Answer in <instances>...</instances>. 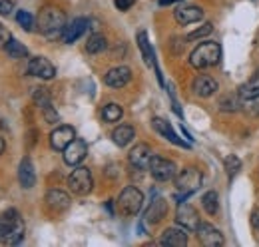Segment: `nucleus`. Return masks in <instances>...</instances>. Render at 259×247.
Returning a JSON list of instances; mask_svg holds the SVG:
<instances>
[{
  "mask_svg": "<svg viewBox=\"0 0 259 247\" xmlns=\"http://www.w3.org/2000/svg\"><path fill=\"white\" fill-rule=\"evenodd\" d=\"M24 219L16 210H6L0 214V243L16 245L24 239Z\"/></svg>",
  "mask_w": 259,
  "mask_h": 247,
  "instance_id": "1",
  "label": "nucleus"
},
{
  "mask_svg": "<svg viewBox=\"0 0 259 247\" xmlns=\"http://www.w3.org/2000/svg\"><path fill=\"white\" fill-rule=\"evenodd\" d=\"M66 26V16L60 8L46 6L38 14V30L46 38H58L62 36V30Z\"/></svg>",
  "mask_w": 259,
  "mask_h": 247,
  "instance_id": "2",
  "label": "nucleus"
},
{
  "mask_svg": "<svg viewBox=\"0 0 259 247\" xmlns=\"http://www.w3.org/2000/svg\"><path fill=\"white\" fill-rule=\"evenodd\" d=\"M220 60H222V48L218 42H201L190 56V64L197 70L211 68L220 64Z\"/></svg>",
  "mask_w": 259,
  "mask_h": 247,
  "instance_id": "3",
  "label": "nucleus"
},
{
  "mask_svg": "<svg viewBox=\"0 0 259 247\" xmlns=\"http://www.w3.org/2000/svg\"><path fill=\"white\" fill-rule=\"evenodd\" d=\"M116 203H118L120 214H124V216H138L142 205H144V193L138 187L128 185V187L122 189V193H120Z\"/></svg>",
  "mask_w": 259,
  "mask_h": 247,
  "instance_id": "4",
  "label": "nucleus"
},
{
  "mask_svg": "<svg viewBox=\"0 0 259 247\" xmlns=\"http://www.w3.org/2000/svg\"><path fill=\"white\" fill-rule=\"evenodd\" d=\"M201 182H203V176H201V172L197 168H184L176 176V187L184 195H190V193H194L195 189H199Z\"/></svg>",
  "mask_w": 259,
  "mask_h": 247,
  "instance_id": "5",
  "label": "nucleus"
},
{
  "mask_svg": "<svg viewBox=\"0 0 259 247\" xmlns=\"http://www.w3.org/2000/svg\"><path fill=\"white\" fill-rule=\"evenodd\" d=\"M68 185L70 189L76 193V195H86L92 191V185H94V178H92V172L88 168H76L70 178H68Z\"/></svg>",
  "mask_w": 259,
  "mask_h": 247,
  "instance_id": "6",
  "label": "nucleus"
},
{
  "mask_svg": "<svg viewBox=\"0 0 259 247\" xmlns=\"http://www.w3.org/2000/svg\"><path fill=\"white\" fill-rule=\"evenodd\" d=\"M148 170L154 176V180H158V182H169V180L176 178V163L171 159L160 157V155H154L152 157Z\"/></svg>",
  "mask_w": 259,
  "mask_h": 247,
  "instance_id": "7",
  "label": "nucleus"
},
{
  "mask_svg": "<svg viewBox=\"0 0 259 247\" xmlns=\"http://www.w3.org/2000/svg\"><path fill=\"white\" fill-rule=\"evenodd\" d=\"M176 221L186 231H197V227H199V216H197L194 205H190V203H180L178 205V210H176Z\"/></svg>",
  "mask_w": 259,
  "mask_h": 247,
  "instance_id": "8",
  "label": "nucleus"
},
{
  "mask_svg": "<svg viewBox=\"0 0 259 247\" xmlns=\"http://www.w3.org/2000/svg\"><path fill=\"white\" fill-rule=\"evenodd\" d=\"M28 74L36 76V78H42V80H52L56 76V68L48 58L36 56V58L28 62Z\"/></svg>",
  "mask_w": 259,
  "mask_h": 247,
  "instance_id": "9",
  "label": "nucleus"
},
{
  "mask_svg": "<svg viewBox=\"0 0 259 247\" xmlns=\"http://www.w3.org/2000/svg\"><path fill=\"white\" fill-rule=\"evenodd\" d=\"M197 239L201 241V245L205 247H220L226 243L222 231L215 229L211 223H199V227H197Z\"/></svg>",
  "mask_w": 259,
  "mask_h": 247,
  "instance_id": "10",
  "label": "nucleus"
},
{
  "mask_svg": "<svg viewBox=\"0 0 259 247\" xmlns=\"http://www.w3.org/2000/svg\"><path fill=\"white\" fill-rule=\"evenodd\" d=\"M88 154V146H86V142L84 140H80V138H74L68 146H66L64 150V161L68 166H78L84 157Z\"/></svg>",
  "mask_w": 259,
  "mask_h": 247,
  "instance_id": "11",
  "label": "nucleus"
},
{
  "mask_svg": "<svg viewBox=\"0 0 259 247\" xmlns=\"http://www.w3.org/2000/svg\"><path fill=\"white\" fill-rule=\"evenodd\" d=\"M76 138V130L72 126H58L52 134H50V146L58 152H64L66 146Z\"/></svg>",
  "mask_w": 259,
  "mask_h": 247,
  "instance_id": "12",
  "label": "nucleus"
},
{
  "mask_svg": "<svg viewBox=\"0 0 259 247\" xmlns=\"http://www.w3.org/2000/svg\"><path fill=\"white\" fill-rule=\"evenodd\" d=\"M130 80H132V70H130L128 66L112 68V70H108L106 76H104V82H106V86H110V88H124Z\"/></svg>",
  "mask_w": 259,
  "mask_h": 247,
  "instance_id": "13",
  "label": "nucleus"
},
{
  "mask_svg": "<svg viewBox=\"0 0 259 247\" xmlns=\"http://www.w3.org/2000/svg\"><path fill=\"white\" fill-rule=\"evenodd\" d=\"M152 157H154V152H152V148L148 144H138L130 152V163L134 168H138V170H146L150 166Z\"/></svg>",
  "mask_w": 259,
  "mask_h": 247,
  "instance_id": "14",
  "label": "nucleus"
},
{
  "mask_svg": "<svg viewBox=\"0 0 259 247\" xmlns=\"http://www.w3.org/2000/svg\"><path fill=\"white\" fill-rule=\"evenodd\" d=\"M192 90H194V94L199 96V98H209V96H213V94L218 92L220 88H218V82H215L211 76L199 74L194 82H192Z\"/></svg>",
  "mask_w": 259,
  "mask_h": 247,
  "instance_id": "15",
  "label": "nucleus"
},
{
  "mask_svg": "<svg viewBox=\"0 0 259 247\" xmlns=\"http://www.w3.org/2000/svg\"><path fill=\"white\" fill-rule=\"evenodd\" d=\"M46 205L54 212V214H62L70 208V195L62 189H50L46 193Z\"/></svg>",
  "mask_w": 259,
  "mask_h": 247,
  "instance_id": "16",
  "label": "nucleus"
},
{
  "mask_svg": "<svg viewBox=\"0 0 259 247\" xmlns=\"http://www.w3.org/2000/svg\"><path fill=\"white\" fill-rule=\"evenodd\" d=\"M88 28V18H74L70 24H66L64 30H62V42L66 44H72V42H76L84 32Z\"/></svg>",
  "mask_w": 259,
  "mask_h": 247,
  "instance_id": "17",
  "label": "nucleus"
},
{
  "mask_svg": "<svg viewBox=\"0 0 259 247\" xmlns=\"http://www.w3.org/2000/svg\"><path fill=\"white\" fill-rule=\"evenodd\" d=\"M176 22L186 26V24H194V22H199L203 18V10L199 6H182L176 10Z\"/></svg>",
  "mask_w": 259,
  "mask_h": 247,
  "instance_id": "18",
  "label": "nucleus"
},
{
  "mask_svg": "<svg viewBox=\"0 0 259 247\" xmlns=\"http://www.w3.org/2000/svg\"><path fill=\"white\" fill-rule=\"evenodd\" d=\"M165 214H167V201H165L163 197H156V199L150 203L144 221L150 223V225H156V223H160L163 217H165Z\"/></svg>",
  "mask_w": 259,
  "mask_h": 247,
  "instance_id": "19",
  "label": "nucleus"
},
{
  "mask_svg": "<svg viewBox=\"0 0 259 247\" xmlns=\"http://www.w3.org/2000/svg\"><path fill=\"white\" fill-rule=\"evenodd\" d=\"M160 245H169V247H184L188 245V233L186 229H178V227H169L162 233Z\"/></svg>",
  "mask_w": 259,
  "mask_h": 247,
  "instance_id": "20",
  "label": "nucleus"
},
{
  "mask_svg": "<svg viewBox=\"0 0 259 247\" xmlns=\"http://www.w3.org/2000/svg\"><path fill=\"white\" fill-rule=\"evenodd\" d=\"M18 182L24 189H30L36 184V172H34V163L30 157H24L18 166Z\"/></svg>",
  "mask_w": 259,
  "mask_h": 247,
  "instance_id": "21",
  "label": "nucleus"
},
{
  "mask_svg": "<svg viewBox=\"0 0 259 247\" xmlns=\"http://www.w3.org/2000/svg\"><path fill=\"white\" fill-rule=\"evenodd\" d=\"M152 124H154L156 132H158V134H162L165 140H169V142H171V144H176V146H184V148H188V144H186V142H182V140L176 136V132H174V128L169 126V122H165L163 118H154Z\"/></svg>",
  "mask_w": 259,
  "mask_h": 247,
  "instance_id": "22",
  "label": "nucleus"
},
{
  "mask_svg": "<svg viewBox=\"0 0 259 247\" xmlns=\"http://www.w3.org/2000/svg\"><path fill=\"white\" fill-rule=\"evenodd\" d=\"M134 128L132 126H126V124H122V126H118L114 132H112V140H114V144L116 146H120V148H124V146H128L130 142L134 140Z\"/></svg>",
  "mask_w": 259,
  "mask_h": 247,
  "instance_id": "23",
  "label": "nucleus"
},
{
  "mask_svg": "<svg viewBox=\"0 0 259 247\" xmlns=\"http://www.w3.org/2000/svg\"><path fill=\"white\" fill-rule=\"evenodd\" d=\"M239 96L243 98V100H249V98H257L259 96V70L245 82V84H241L239 86Z\"/></svg>",
  "mask_w": 259,
  "mask_h": 247,
  "instance_id": "24",
  "label": "nucleus"
},
{
  "mask_svg": "<svg viewBox=\"0 0 259 247\" xmlns=\"http://www.w3.org/2000/svg\"><path fill=\"white\" fill-rule=\"evenodd\" d=\"M122 116H124V110H122V106L116 104V102H110V104H106V106L102 108V118H104V122H108V124L120 122Z\"/></svg>",
  "mask_w": 259,
  "mask_h": 247,
  "instance_id": "25",
  "label": "nucleus"
},
{
  "mask_svg": "<svg viewBox=\"0 0 259 247\" xmlns=\"http://www.w3.org/2000/svg\"><path fill=\"white\" fill-rule=\"evenodd\" d=\"M4 50H6V54H8L10 58H14V60H20V58H26V56H28L26 46H22L16 38H8L6 44H4Z\"/></svg>",
  "mask_w": 259,
  "mask_h": 247,
  "instance_id": "26",
  "label": "nucleus"
},
{
  "mask_svg": "<svg viewBox=\"0 0 259 247\" xmlns=\"http://www.w3.org/2000/svg\"><path fill=\"white\" fill-rule=\"evenodd\" d=\"M138 46L142 50V56L148 66H156V58H154V50L150 46V40H148V34L146 32H138Z\"/></svg>",
  "mask_w": 259,
  "mask_h": 247,
  "instance_id": "27",
  "label": "nucleus"
},
{
  "mask_svg": "<svg viewBox=\"0 0 259 247\" xmlns=\"http://www.w3.org/2000/svg\"><path fill=\"white\" fill-rule=\"evenodd\" d=\"M106 48H108V40H106L104 34H92L88 38V42H86V52L88 54H100Z\"/></svg>",
  "mask_w": 259,
  "mask_h": 247,
  "instance_id": "28",
  "label": "nucleus"
},
{
  "mask_svg": "<svg viewBox=\"0 0 259 247\" xmlns=\"http://www.w3.org/2000/svg\"><path fill=\"white\" fill-rule=\"evenodd\" d=\"M201 205H203V210L209 214V216H215L218 214V210H220V195H218V191H205L203 193V197H201Z\"/></svg>",
  "mask_w": 259,
  "mask_h": 247,
  "instance_id": "29",
  "label": "nucleus"
},
{
  "mask_svg": "<svg viewBox=\"0 0 259 247\" xmlns=\"http://www.w3.org/2000/svg\"><path fill=\"white\" fill-rule=\"evenodd\" d=\"M239 92L237 94H227L224 96L222 100H220V110L222 112H237V110H241V102H239Z\"/></svg>",
  "mask_w": 259,
  "mask_h": 247,
  "instance_id": "30",
  "label": "nucleus"
},
{
  "mask_svg": "<svg viewBox=\"0 0 259 247\" xmlns=\"http://www.w3.org/2000/svg\"><path fill=\"white\" fill-rule=\"evenodd\" d=\"M32 100H34V104H36L38 108H46V106H50V104H52L50 92H48L46 88H34Z\"/></svg>",
  "mask_w": 259,
  "mask_h": 247,
  "instance_id": "31",
  "label": "nucleus"
},
{
  "mask_svg": "<svg viewBox=\"0 0 259 247\" xmlns=\"http://www.w3.org/2000/svg\"><path fill=\"white\" fill-rule=\"evenodd\" d=\"M224 163H226L227 178H229V180H233V178L237 176V172L241 170V159H239L237 155H227Z\"/></svg>",
  "mask_w": 259,
  "mask_h": 247,
  "instance_id": "32",
  "label": "nucleus"
},
{
  "mask_svg": "<svg viewBox=\"0 0 259 247\" xmlns=\"http://www.w3.org/2000/svg\"><path fill=\"white\" fill-rule=\"evenodd\" d=\"M16 20H18V24L24 28V30H32L34 26V18L30 12H26V10H18V14H16Z\"/></svg>",
  "mask_w": 259,
  "mask_h": 247,
  "instance_id": "33",
  "label": "nucleus"
},
{
  "mask_svg": "<svg viewBox=\"0 0 259 247\" xmlns=\"http://www.w3.org/2000/svg\"><path fill=\"white\" fill-rule=\"evenodd\" d=\"M243 112H245L247 116H251V118H257L259 116V96L257 98H249V100H245V104H243Z\"/></svg>",
  "mask_w": 259,
  "mask_h": 247,
  "instance_id": "34",
  "label": "nucleus"
},
{
  "mask_svg": "<svg viewBox=\"0 0 259 247\" xmlns=\"http://www.w3.org/2000/svg\"><path fill=\"white\" fill-rule=\"evenodd\" d=\"M213 32V26L209 24V22H205L201 28H197L194 30L192 34H188V40H199V38H203V36H207V34H211Z\"/></svg>",
  "mask_w": 259,
  "mask_h": 247,
  "instance_id": "35",
  "label": "nucleus"
},
{
  "mask_svg": "<svg viewBox=\"0 0 259 247\" xmlns=\"http://www.w3.org/2000/svg\"><path fill=\"white\" fill-rule=\"evenodd\" d=\"M42 112H44V120L48 124H56L60 120V116H58V112L54 110V106L50 104V106H46V108H42Z\"/></svg>",
  "mask_w": 259,
  "mask_h": 247,
  "instance_id": "36",
  "label": "nucleus"
},
{
  "mask_svg": "<svg viewBox=\"0 0 259 247\" xmlns=\"http://www.w3.org/2000/svg\"><path fill=\"white\" fill-rule=\"evenodd\" d=\"M12 10H14V0H0V14L2 16L12 14Z\"/></svg>",
  "mask_w": 259,
  "mask_h": 247,
  "instance_id": "37",
  "label": "nucleus"
},
{
  "mask_svg": "<svg viewBox=\"0 0 259 247\" xmlns=\"http://www.w3.org/2000/svg\"><path fill=\"white\" fill-rule=\"evenodd\" d=\"M134 4H136V0H114V6H116L118 10H122V12L130 10Z\"/></svg>",
  "mask_w": 259,
  "mask_h": 247,
  "instance_id": "38",
  "label": "nucleus"
},
{
  "mask_svg": "<svg viewBox=\"0 0 259 247\" xmlns=\"http://www.w3.org/2000/svg\"><path fill=\"white\" fill-rule=\"evenodd\" d=\"M6 40H8V32L4 30V26L0 24V46L4 48V44H6Z\"/></svg>",
  "mask_w": 259,
  "mask_h": 247,
  "instance_id": "39",
  "label": "nucleus"
},
{
  "mask_svg": "<svg viewBox=\"0 0 259 247\" xmlns=\"http://www.w3.org/2000/svg\"><path fill=\"white\" fill-rule=\"evenodd\" d=\"M251 223H253V227L259 231V210H255L253 212V217H251Z\"/></svg>",
  "mask_w": 259,
  "mask_h": 247,
  "instance_id": "40",
  "label": "nucleus"
},
{
  "mask_svg": "<svg viewBox=\"0 0 259 247\" xmlns=\"http://www.w3.org/2000/svg\"><path fill=\"white\" fill-rule=\"evenodd\" d=\"M174 2H180V0H158L160 6H167V4H174Z\"/></svg>",
  "mask_w": 259,
  "mask_h": 247,
  "instance_id": "41",
  "label": "nucleus"
},
{
  "mask_svg": "<svg viewBox=\"0 0 259 247\" xmlns=\"http://www.w3.org/2000/svg\"><path fill=\"white\" fill-rule=\"evenodd\" d=\"M4 148H6V144H4V140L0 138V155L4 154Z\"/></svg>",
  "mask_w": 259,
  "mask_h": 247,
  "instance_id": "42",
  "label": "nucleus"
}]
</instances>
